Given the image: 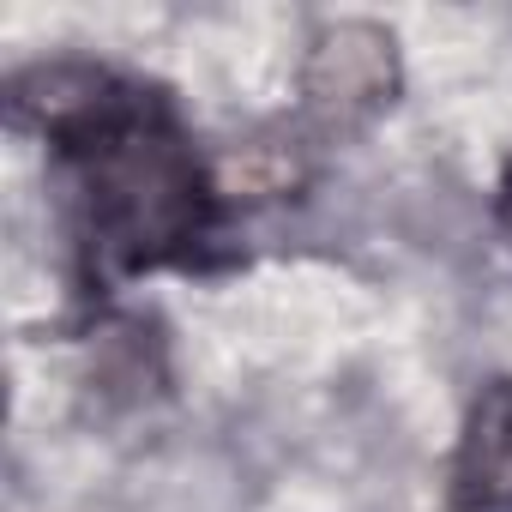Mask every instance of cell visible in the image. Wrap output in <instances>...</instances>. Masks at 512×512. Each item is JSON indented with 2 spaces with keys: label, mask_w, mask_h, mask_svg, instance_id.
I'll use <instances>...</instances> for the list:
<instances>
[{
  "label": "cell",
  "mask_w": 512,
  "mask_h": 512,
  "mask_svg": "<svg viewBox=\"0 0 512 512\" xmlns=\"http://www.w3.org/2000/svg\"><path fill=\"white\" fill-rule=\"evenodd\" d=\"M494 217H500V229H506V241H512V163H506V175H500V193H494Z\"/></svg>",
  "instance_id": "3"
},
{
  "label": "cell",
  "mask_w": 512,
  "mask_h": 512,
  "mask_svg": "<svg viewBox=\"0 0 512 512\" xmlns=\"http://www.w3.org/2000/svg\"><path fill=\"white\" fill-rule=\"evenodd\" d=\"M446 494L458 512H512V374L476 392L446 464Z\"/></svg>",
  "instance_id": "2"
},
{
  "label": "cell",
  "mask_w": 512,
  "mask_h": 512,
  "mask_svg": "<svg viewBox=\"0 0 512 512\" xmlns=\"http://www.w3.org/2000/svg\"><path fill=\"white\" fill-rule=\"evenodd\" d=\"M13 115L49 145L55 205L79 278L121 290L193 266L217 241V187L175 103L133 73L61 61L13 85Z\"/></svg>",
  "instance_id": "1"
}]
</instances>
